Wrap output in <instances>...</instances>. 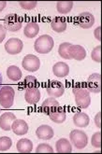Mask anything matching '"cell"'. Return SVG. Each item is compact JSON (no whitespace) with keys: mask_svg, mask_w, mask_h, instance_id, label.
I'll return each instance as SVG.
<instances>
[{"mask_svg":"<svg viewBox=\"0 0 102 154\" xmlns=\"http://www.w3.org/2000/svg\"><path fill=\"white\" fill-rule=\"evenodd\" d=\"M24 49V43L20 38H11L5 43V50L11 55H16Z\"/></svg>","mask_w":102,"mask_h":154,"instance_id":"cell-7","label":"cell"},{"mask_svg":"<svg viewBox=\"0 0 102 154\" xmlns=\"http://www.w3.org/2000/svg\"><path fill=\"white\" fill-rule=\"evenodd\" d=\"M60 107V105L57 100H55L53 97H50L45 99L43 101L41 106H40V110L42 113L45 115H51L52 113L55 112L58 108Z\"/></svg>","mask_w":102,"mask_h":154,"instance_id":"cell-11","label":"cell"},{"mask_svg":"<svg viewBox=\"0 0 102 154\" xmlns=\"http://www.w3.org/2000/svg\"><path fill=\"white\" fill-rule=\"evenodd\" d=\"M12 132L17 135H24L28 132V125L24 120H15L11 125Z\"/></svg>","mask_w":102,"mask_h":154,"instance_id":"cell-17","label":"cell"},{"mask_svg":"<svg viewBox=\"0 0 102 154\" xmlns=\"http://www.w3.org/2000/svg\"><path fill=\"white\" fill-rule=\"evenodd\" d=\"M85 86L89 93L99 94L101 91V75L99 73H94L90 75Z\"/></svg>","mask_w":102,"mask_h":154,"instance_id":"cell-9","label":"cell"},{"mask_svg":"<svg viewBox=\"0 0 102 154\" xmlns=\"http://www.w3.org/2000/svg\"><path fill=\"white\" fill-rule=\"evenodd\" d=\"M21 8H23L24 10H26V11H30V10H33L37 7V4L38 2L37 1H20L19 2Z\"/></svg>","mask_w":102,"mask_h":154,"instance_id":"cell-31","label":"cell"},{"mask_svg":"<svg viewBox=\"0 0 102 154\" xmlns=\"http://www.w3.org/2000/svg\"><path fill=\"white\" fill-rule=\"evenodd\" d=\"M16 120V116L12 112H5L0 117V128L4 131L11 130V125Z\"/></svg>","mask_w":102,"mask_h":154,"instance_id":"cell-13","label":"cell"},{"mask_svg":"<svg viewBox=\"0 0 102 154\" xmlns=\"http://www.w3.org/2000/svg\"><path fill=\"white\" fill-rule=\"evenodd\" d=\"M100 33H101V26H98L97 28H96V30L94 31V35H95V38L100 41L101 40V37H100Z\"/></svg>","mask_w":102,"mask_h":154,"instance_id":"cell-35","label":"cell"},{"mask_svg":"<svg viewBox=\"0 0 102 154\" xmlns=\"http://www.w3.org/2000/svg\"><path fill=\"white\" fill-rule=\"evenodd\" d=\"M52 29L56 33H63L67 29V22L64 18L55 17L51 22Z\"/></svg>","mask_w":102,"mask_h":154,"instance_id":"cell-20","label":"cell"},{"mask_svg":"<svg viewBox=\"0 0 102 154\" xmlns=\"http://www.w3.org/2000/svg\"><path fill=\"white\" fill-rule=\"evenodd\" d=\"M73 122L77 127H82L84 128L88 126L90 122L89 116L86 113L83 112H78L73 116Z\"/></svg>","mask_w":102,"mask_h":154,"instance_id":"cell-19","label":"cell"},{"mask_svg":"<svg viewBox=\"0 0 102 154\" xmlns=\"http://www.w3.org/2000/svg\"><path fill=\"white\" fill-rule=\"evenodd\" d=\"M24 99L26 103L30 105H36L40 99V92L39 88H32L25 90Z\"/></svg>","mask_w":102,"mask_h":154,"instance_id":"cell-15","label":"cell"},{"mask_svg":"<svg viewBox=\"0 0 102 154\" xmlns=\"http://www.w3.org/2000/svg\"><path fill=\"white\" fill-rule=\"evenodd\" d=\"M7 6V2L6 1H0V12H1L4 8H6Z\"/></svg>","mask_w":102,"mask_h":154,"instance_id":"cell-36","label":"cell"},{"mask_svg":"<svg viewBox=\"0 0 102 154\" xmlns=\"http://www.w3.org/2000/svg\"><path fill=\"white\" fill-rule=\"evenodd\" d=\"M33 149V143L27 138L20 139L17 142V150L22 153H28Z\"/></svg>","mask_w":102,"mask_h":154,"instance_id":"cell-21","label":"cell"},{"mask_svg":"<svg viewBox=\"0 0 102 154\" xmlns=\"http://www.w3.org/2000/svg\"><path fill=\"white\" fill-rule=\"evenodd\" d=\"M36 134L38 138L42 140H50L52 137H53V129L49 125H40L38 129L36 130Z\"/></svg>","mask_w":102,"mask_h":154,"instance_id":"cell-14","label":"cell"},{"mask_svg":"<svg viewBox=\"0 0 102 154\" xmlns=\"http://www.w3.org/2000/svg\"><path fill=\"white\" fill-rule=\"evenodd\" d=\"M2 81H3V78H2L1 74H0V88H1V85H2Z\"/></svg>","mask_w":102,"mask_h":154,"instance_id":"cell-37","label":"cell"},{"mask_svg":"<svg viewBox=\"0 0 102 154\" xmlns=\"http://www.w3.org/2000/svg\"><path fill=\"white\" fill-rule=\"evenodd\" d=\"M15 92L11 86H3L0 88V105L5 108L11 107L14 102Z\"/></svg>","mask_w":102,"mask_h":154,"instance_id":"cell-3","label":"cell"},{"mask_svg":"<svg viewBox=\"0 0 102 154\" xmlns=\"http://www.w3.org/2000/svg\"><path fill=\"white\" fill-rule=\"evenodd\" d=\"M73 94L75 96L76 105L81 108H87L91 104V97L86 86L77 84L73 88Z\"/></svg>","mask_w":102,"mask_h":154,"instance_id":"cell-1","label":"cell"},{"mask_svg":"<svg viewBox=\"0 0 102 154\" xmlns=\"http://www.w3.org/2000/svg\"><path fill=\"white\" fill-rule=\"evenodd\" d=\"M73 7V2L72 1H58L56 4V8L57 11L62 14H67L70 12Z\"/></svg>","mask_w":102,"mask_h":154,"instance_id":"cell-26","label":"cell"},{"mask_svg":"<svg viewBox=\"0 0 102 154\" xmlns=\"http://www.w3.org/2000/svg\"><path fill=\"white\" fill-rule=\"evenodd\" d=\"M69 54L70 59L82 61L86 57V51L81 45H71L69 49Z\"/></svg>","mask_w":102,"mask_h":154,"instance_id":"cell-12","label":"cell"},{"mask_svg":"<svg viewBox=\"0 0 102 154\" xmlns=\"http://www.w3.org/2000/svg\"><path fill=\"white\" fill-rule=\"evenodd\" d=\"M100 117H101V112L99 111V112L96 115V117H95V123H96L97 127L98 129H100V127H101V123H100Z\"/></svg>","mask_w":102,"mask_h":154,"instance_id":"cell-34","label":"cell"},{"mask_svg":"<svg viewBox=\"0 0 102 154\" xmlns=\"http://www.w3.org/2000/svg\"><path fill=\"white\" fill-rule=\"evenodd\" d=\"M12 145V141L10 137H0V151H6L10 149Z\"/></svg>","mask_w":102,"mask_h":154,"instance_id":"cell-28","label":"cell"},{"mask_svg":"<svg viewBox=\"0 0 102 154\" xmlns=\"http://www.w3.org/2000/svg\"><path fill=\"white\" fill-rule=\"evenodd\" d=\"M54 46V41L49 35H42L34 43L35 51L40 54L49 53Z\"/></svg>","mask_w":102,"mask_h":154,"instance_id":"cell-2","label":"cell"},{"mask_svg":"<svg viewBox=\"0 0 102 154\" xmlns=\"http://www.w3.org/2000/svg\"><path fill=\"white\" fill-rule=\"evenodd\" d=\"M40 32V25L36 22H29L27 23L24 29V34L26 38H33Z\"/></svg>","mask_w":102,"mask_h":154,"instance_id":"cell-18","label":"cell"},{"mask_svg":"<svg viewBox=\"0 0 102 154\" xmlns=\"http://www.w3.org/2000/svg\"><path fill=\"white\" fill-rule=\"evenodd\" d=\"M37 152H40V153H42V152H49V153H52L53 152V148L50 146L49 144H46V143H41L40 144L38 148L36 149Z\"/></svg>","mask_w":102,"mask_h":154,"instance_id":"cell-32","label":"cell"},{"mask_svg":"<svg viewBox=\"0 0 102 154\" xmlns=\"http://www.w3.org/2000/svg\"><path fill=\"white\" fill-rule=\"evenodd\" d=\"M69 138L71 143L78 149H84L88 144L87 134L81 130H72L69 134Z\"/></svg>","mask_w":102,"mask_h":154,"instance_id":"cell-4","label":"cell"},{"mask_svg":"<svg viewBox=\"0 0 102 154\" xmlns=\"http://www.w3.org/2000/svg\"><path fill=\"white\" fill-rule=\"evenodd\" d=\"M22 19L17 14H8L4 18V27L10 32H17L22 28Z\"/></svg>","mask_w":102,"mask_h":154,"instance_id":"cell-5","label":"cell"},{"mask_svg":"<svg viewBox=\"0 0 102 154\" xmlns=\"http://www.w3.org/2000/svg\"><path fill=\"white\" fill-rule=\"evenodd\" d=\"M7 76H8V79H10L11 80H12V81H19L22 79L23 74H22V71L20 70V68L18 66H11L8 67Z\"/></svg>","mask_w":102,"mask_h":154,"instance_id":"cell-23","label":"cell"},{"mask_svg":"<svg viewBox=\"0 0 102 154\" xmlns=\"http://www.w3.org/2000/svg\"><path fill=\"white\" fill-rule=\"evenodd\" d=\"M49 117H50L51 121H53L55 123H63L65 121H66L67 113H66V110L60 106L56 111L49 115Z\"/></svg>","mask_w":102,"mask_h":154,"instance_id":"cell-24","label":"cell"},{"mask_svg":"<svg viewBox=\"0 0 102 154\" xmlns=\"http://www.w3.org/2000/svg\"><path fill=\"white\" fill-rule=\"evenodd\" d=\"M55 148H56L57 152H61V153H67V152L69 153L72 151L71 144L66 138H60L59 140H57L56 144H55Z\"/></svg>","mask_w":102,"mask_h":154,"instance_id":"cell-22","label":"cell"},{"mask_svg":"<svg viewBox=\"0 0 102 154\" xmlns=\"http://www.w3.org/2000/svg\"><path fill=\"white\" fill-rule=\"evenodd\" d=\"M21 89L27 90V89H32V88H39L40 83L38 79L34 76H26L24 79L23 80V83L21 84Z\"/></svg>","mask_w":102,"mask_h":154,"instance_id":"cell-25","label":"cell"},{"mask_svg":"<svg viewBox=\"0 0 102 154\" xmlns=\"http://www.w3.org/2000/svg\"><path fill=\"white\" fill-rule=\"evenodd\" d=\"M76 23L82 29L91 28L95 23V17L90 12H82L76 17Z\"/></svg>","mask_w":102,"mask_h":154,"instance_id":"cell-10","label":"cell"},{"mask_svg":"<svg viewBox=\"0 0 102 154\" xmlns=\"http://www.w3.org/2000/svg\"><path fill=\"white\" fill-rule=\"evenodd\" d=\"M91 144L93 147H95L97 149L101 148V132H97L92 135Z\"/></svg>","mask_w":102,"mask_h":154,"instance_id":"cell-29","label":"cell"},{"mask_svg":"<svg viewBox=\"0 0 102 154\" xmlns=\"http://www.w3.org/2000/svg\"><path fill=\"white\" fill-rule=\"evenodd\" d=\"M91 58L93 61H95L97 63H101V46L96 47L94 50L92 51V53H91Z\"/></svg>","mask_w":102,"mask_h":154,"instance_id":"cell-30","label":"cell"},{"mask_svg":"<svg viewBox=\"0 0 102 154\" xmlns=\"http://www.w3.org/2000/svg\"><path fill=\"white\" fill-rule=\"evenodd\" d=\"M71 43L69 42H64V43H61L59 45V48H58V53L59 55L64 58V59H67V60H69L70 57H69V47L71 46Z\"/></svg>","mask_w":102,"mask_h":154,"instance_id":"cell-27","label":"cell"},{"mask_svg":"<svg viewBox=\"0 0 102 154\" xmlns=\"http://www.w3.org/2000/svg\"><path fill=\"white\" fill-rule=\"evenodd\" d=\"M53 72L54 76L58 78H65L69 74V66L63 62H58L53 66Z\"/></svg>","mask_w":102,"mask_h":154,"instance_id":"cell-16","label":"cell"},{"mask_svg":"<svg viewBox=\"0 0 102 154\" xmlns=\"http://www.w3.org/2000/svg\"><path fill=\"white\" fill-rule=\"evenodd\" d=\"M46 92L47 94L53 98L61 97L65 93V87L62 82L58 80H49L46 85Z\"/></svg>","mask_w":102,"mask_h":154,"instance_id":"cell-6","label":"cell"},{"mask_svg":"<svg viewBox=\"0 0 102 154\" xmlns=\"http://www.w3.org/2000/svg\"><path fill=\"white\" fill-rule=\"evenodd\" d=\"M6 29H5V27L3 25L0 24V43L3 42V40L5 39L6 38Z\"/></svg>","mask_w":102,"mask_h":154,"instance_id":"cell-33","label":"cell"},{"mask_svg":"<svg viewBox=\"0 0 102 154\" xmlns=\"http://www.w3.org/2000/svg\"><path fill=\"white\" fill-rule=\"evenodd\" d=\"M22 66L24 70L28 72H36L40 69V60L33 54H28L24 56L22 62Z\"/></svg>","mask_w":102,"mask_h":154,"instance_id":"cell-8","label":"cell"}]
</instances>
